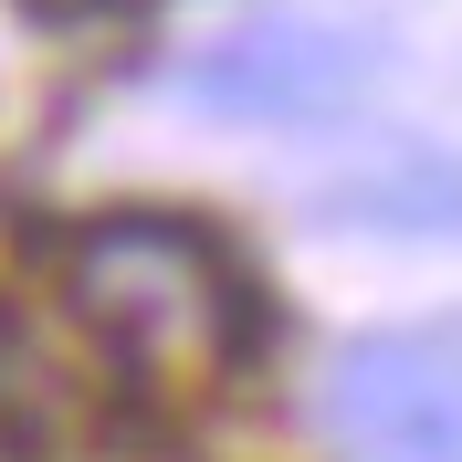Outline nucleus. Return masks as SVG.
Listing matches in <instances>:
<instances>
[{"label":"nucleus","instance_id":"f03ea898","mask_svg":"<svg viewBox=\"0 0 462 462\" xmlns=\"http://www.w3.org/2000/svg\"><path fill=\"white\" fill-rule=\"evenodd\" d=\"M169 85H179V106L231 116V126H316V116H346L378 85V42L346 22H231Z\"/></svg>","mask_w":462,"mask_h":462},{"label":"nucleus","instance_id":"39448f33","mask_svg":"<svg viewBox=\"0 0 462 462\" xmlns=\"http://www.w3.org/2000/svg\"><path fill=\"white\" fill-rule=\"evenodd\" d=\"M337 221H368V231H462V158H410V169H378L357 189H337Z\"/></svg>","mask_w":462,"mask_h":462},{"label":"nucleus","instance_id":"f257e3e1","mask_svg":"<svg viewBox=\"0 0 462 462\" xmlns=\"http://www.w3.org/2000/svg\"><path fill=\"white\" fill-rule=\"evenodd\" d=\"M63 316L85 326L95 357H116L147 389H200L242 357L253 337V294L231 253L200 221H158V210H116L63 242Z\"/></svg>","mask_w":462,"mask_h":462},{"label":"nucleus","instance_id":"7ed1b4c3","mask_svg":"<svg viewBox=\"0 0 462 462\" xmlns=\"http://www.w3.org/2000/svg\"><path fill=\"white\" fill-rule=\"evenodd\" d=\"M326 420L368 462H462V337H357L326 357Z\"/></svg>","mask_w":462,"mask_h":462},{"label":"nucleus","instance_id":"423d86ee","mask_svg":"<svg viewBox=\"0 0 462 462\" xmlns=\"http://www.w3.org/2000/svg\"><path fill=\"white\" fill-rule=\"evenodd\" d=\"M32 22H95V11H116V0H22Z\"/></svg>","mask_w":462,"mask_h":462},{"label":"nucleus","instance_id":"20e7f679","mask_svg":"<svg viewBox=\"0 0 462 462\" xmlns=\"http://www.w3.org/2000/svg\"><path fill=\"white\" fill-rule=\"evenodd\" d=\"M106 410V357H74L42 316H0V431L63 441Z\"/></svg>","mask_w":462,"mask_h":462}]
</instances>
